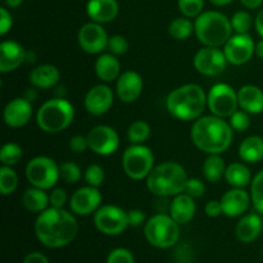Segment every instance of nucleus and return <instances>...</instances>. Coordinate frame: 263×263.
I'll list each match as a JSON object with an SVG mask.
<instances>
[{
    "mask_svg": "<svg viewBox=\"0 0 263 263\" xmlns=\"http://www.w3.org/2000/svg\"><path fill=\"white\" fill-rule=\"evenodd\" d=\"M77 231L79 223L76 217L63 208H46L36 218V238L48 248H63L68 246L74 240Z\"/></svg>",
    "mask_w": 263,
    "mask_h": 263,
    "instance_id": "f257e3e1",
    "label": "nucleus"
},
{
    "mask_svg": "<svg viewBox=\"0 0 263 263\" xmlns=\"http://www.w3.org/2000/svg\"><path fill=\"white\" fill-rule=\"evenodd\" d=\"M230 123L217 116H204L193 123L190 136L199 151L207 154H221L229 149L233 141Z\"/></svg>",
    "mask_w": 263,
    "mask_h": 263,
    "instance_id": "f03ea898",
    "label": "nucleus"
},
{
    "mask_svg": "<svg viewBox=\"0 0 263 263\" xmlns=\"http://www.w3.org/2000/svg\"><path fill=\"white\" fill-rule=\"evenodd\" d=\"M166 107L177 120H198L207 107V95L199 85H182L167 95Z\"/></svg>",
    "mask_w": 263,
    "mask_h": 263,
    "instance_id": "7ed1b4c3",
    "label": "nucleus"
},
{
    "mask_svg": "<svg viewBox=\"0 0 263 263\" xmlns=\"http://www.w3.org/2000/svg\"><path fill=\"white\" fill-rule=\"evenodd\" d=\"M189 180L184 167L176 162H164L154 166L146 177V186L157 197H176L185 192Z\"/></svg>",
    "mask_w": 263,
    "mask_h": 263,
    "instance_id": "20e7f679",
    "label": "nucleus"
},
{
    "mask_svg": "<svg viewBox=\"0 0 263 263\" xmlns=\"http://www.w3.org/2000/svg\"><path fill=\"white\" fill-rule=\"evenodd\" d=\"M194 32L204 46L220 48L228 43L233 33L231 21L216 10H208L198 15L194 23Z\"/></svg>",
    "mask_w": 263,
    "mask_h": 263,
    "instance_id": "39448f33",
    "label": "nucleus"
},
{
    "mask_svg": "<svg viewBox=\"0 0 263 263\" xmlns=\"http://www.w3.org/2000/svg\"><path fill=\"white\" fill-rule=\"evenodd\" d=\"M74 118V108L64 98H53L41 104L36 113V123L48 134H57L69 127Z\"/></svg>",
    "mask_w": 263,
    "mask_h": 263,
    "instance_id": "423d86ee",
    "label": "nucleus"
},
{
    "mask_svg": "<svg viewBox=\"0 0 263 263\" xmlns=\"http://www.w3.org/2000/svg\"><path fill=\"white\" fill-rule=\"evenodd\" d=\"M144 235L151 246L159 249L174 247L179 241V223L170 215L158 213L149 218L144 228Z\"/></svg>",
    "mask_w": 263,
    "mask_h": 263,
    "instance_id": "0eeeda50",
    "label": "nucleus"
},
{
    "mask_svg": "<svg viewBox=\"0 0 263 263\" xmlns=\"http://www.w3.org/2000/svg\"><path fill=\"white\" fill-rule=\"evenodd\" d=\"M122 167L130 179H146L154 168L153 152L144 144H133L123 152Z\"/></svg>",
    "mask_w": 263,
    "mask_h": 263,
    "instance_id": "6e6552de",
    "label": "nucleus"
},
{
    "mask_svg": "<svg viewBox=\"0 0 263 263\" xmlns=\"http://www.w3.org/2000/svg\"><path fill=\"white\" fill-rule=\"evenodd\" d=\"M26 179L32 186L49 190L55 186L61 177L59 166L53 158L39 156L31 159L26 166Z\"/></svg>",
    "mask_w": 263,
    "mask_h": 263,
    "instance_id": "1a4fd4ad",
    "label": "nucleus"
},
{
    "mask_svg": "<svg viewBox=\"0 0 263 263\" xmlns=\"http://www.w3.org/2000/svg\"><path fill=\"white\" fill-rule=\"evenodd\" d=\"M207 107L213 116L230 118L238 110V92L229 84H216L207 94Z\"/></svg>",
    "mask_w": 263,
    "mask_h": 263,
    "instance_id": "9d476101",
    "label": "nucleus"
},
{
    "mask_svg": "<svg viewBox=\"0 0 263 263\" xmlns=\"http://www.w3.org/2000/svg\"><path fill=\"white\" fill-rule=\"evenodd\" d=\"M94 223L102 234L109 236L120 235L128 228L127 212L117 205H102L94 213Z\"/></svg>",
    "mask_w": 263,
    "mask_h": 263,
    "instance_id": "9b49d317",
    "label": "nucleus"
},
{
    "mask_svg": "<svg viewBox=\"0 0 263 263\" xmlns=\"http://www.w3.org/2000/svg\"><path fill=\"white\" fill-rule=\"evenodd\" d=\"M228 63L223 50L212 46L199 49L193 59L195 69L204 76H218L225 71Z\"/></svg>",
    "mask_w": 263,
    "mask_h": 263,
    "instance_id": "f8f14e48",
    "label": "nucleus"
},
{
    "mask_svg": "<svg viewBox=\"0 0 263 263\" xmlns=\"http://www.w3.org/2000/svg\"><path fill=\"white\" fill-rule=\"evenodd\" d=\"M89 149L98 156L107 157L117 152L120 146V136L117 131L107 125H98L87 134Z\"/></svg>",
    "mask_w": 263,
    "mask_h": 263,
    "instance_id": "ddd939ff",
    "label": "nucleus"
},
{
    "mask_svg": "<svg viewBox=\"0 0 263 263\" xmlns=\"http://www.w3.org/2000/svg\"><path fill=\"white\" fill-rule=\"evenodd\" d=\"M223 53L229 63L241 66L256 54V43L248 33H235L223 45Z\"/></svg>",
    "mask_w": 263,
    "mask_h": 263,
    "instance_id": "4468645a",
    "label": "nucleus"
},
{
    "mask_svg": "<svg viewBox=\"0 0 263 263\" xmlns=\"http://www.w3.org/2000/svg\"><path fill=\"white\" fill-rule=\"evenodd\" d=\"M109 36L107 35L100 23L89 22L85 23L77 33L79 45L85 53L100 54L107 49Z\"/></svg>",
    "mask_w": 263,
    "mask_h": 263,
    "instance_id": "2eb2a0df",
    "label": "nucleus"
},
{
    "mask_svg": "<svg viewBox=\"0 0 263 263\" xmlns=\"http://www.w3.org/2000/svg\"><path fill=\"white\" fill-rule=\"evenodd\" d=\"M102 193L99 187H80L69 198V208L77 216H90L102 207Z\"/></svg>",
    "mask_w": 263,
    "mask_h": 263,
    "instance_id": "dca6fc26",
    "label": "nucleus"
},
{
    "mask_svg": "<svg viewBox=\"0 0 263 263\" xmlns=\"http://www.w3.org/2000/svg\"><path fill=\"white\" fill-rule=\"evenodd\" d=\"M113 91L104 84L95 85L85 95L84 105L89 115L103 116L109 112L113 105Z\"/></svg>",
    "mask_w": 263,
    "mask_h": 263,
    "instance_id": "f3484780",
    "label": "nucleus"
},
{
    "mask_svg": "<svg viewBox=\"0 0 263 263\" xmlns=\"http://www.w3.org/2000/svg\"><path fill=\"white\" fill-rule=\"evenodd\" d=\"M144 89V80L136 71H125L117 79L116 92L121 102L134 103L140 98Z\"/></svg>",
    "mask_w": 263,
    "mask_h": 263,
    "instance_id": "a211bd4d",
    "label": "nucleus"
},
{
    "mask_svg": "<svg viewBox=\"0 0 263 263\" xmlns=\"http://www.w3.org/2000/svg\"><path fill=\"white\" fill-rule=\"evenodd\" d=\"M32 117V105L25 98H15L10 100L4 108L3 118L5 125L12 128H20L27 125Z\"/></svg>",
    "mask_w": 263,
    "mask_h": 263,
    "instance_id": "6ab92c4d",
    "label": "nucleus"
},
{
    "mask_svg": "<svg viewBox=\"0 0 263 263\" xmlns=\"http://www.w3.org/2000/svg\"><path fill=\"white\" fill-rule=\"evenodd\" d=\"M26 53L22 45L17 41L4 40L0 44V72L9 73L15 71L26 62Z\"/></svg>",
    "mask_w": 263,
    "mask_h": 263,
    "instance_id": "aec40b11",
    "label": "nucleus"
},
{
    "mask_svg": "<svg viewBox=\"0 0 263 263\" xmlns=\"http://www.w3.org/2000/svg\"><path fill=\"white\" fill-rule=\"evenodd\" d=\"M251 195L240 187H234L221 198V205H222L223 215L228 217L235 218L240 217L251 205Z\"/></svg>",
    "mask_w": 263,
    "mask_h": 263,
    "instance_id": "412c9836",
    "label": "nucleus"
},
{
    "mask_svg": "<svg viewBox=\"0 0 263 263\" xmlns=\"http://www.w3.org/2000/svg\"><path fill=\"white\" fill-rule=\"evenodd\" d=\"M117 0H89L86 5V13L92 22L108 23L115 20L118 14Z\"/></svg>",
    "mask_w": 263,
    "mask_h": 263,
    "instance_id": "4be33fe9",
    "label": "nucleus"
},
{
    "mask_svg": "<svg viewBox=\"0 0 263 263\" xmlns=\"http://www.w3.org/2000/svg\"><path fill=\"white\" fill-rule=\"evenodd\" d=\"M197 211L194 198L187 195L186 193L176 195L170 204V216L176 221L179 225L190 222Z\"/></svg>",
    "mask_w": 263,
    "mask_h": 263,
    "instance_id": "5701e85b",
    "label": "nucleus"
},
{
    "mask_svg": "<svg viewBox=\"0 0 263 263\" xmlns=\"http://www.w3.org/2000/svg\"><path fill=\"white\" fill-rule=\"evenodd\" d=\"M239 107L249 115L263 112V91L256 85H244L238 90Z\"/></svg>",
    "mask_w": 263,
    "mask_h": 263,
    "instance_id": "b1692460",
    "label": "nucleus"
},
{
    "mask_svg": "<svg viewBox=\"0 0 263 263\" xmlns=\"http://www.w3.org/2000/svg\"><path fill=\"white\" fill-rule=\"evenodd\" d=\"M28 80L36 89H51L61 80V72L53 64H41L31 71Z\"/></svg>",
    "mask_w": 263,
    "mask_h": 263,
    "instance_id": "393cba45",
    "label": "nucleus"
},
{
    "mask_svg": "<svg viewBox=\"0 0 263 263\" xmlns=\"http://www.w3.org/2000/svg\"><path fill=\"white\" fill-rule=\"evenodd\" d=\"M262 231V220L257 213L246 215L240 218L235 228V235L241 243H252Z\"/></svg>",
    "mask_w": 263,
    "mask_h": 263,
    "instance_id": "a878e982",
    "label": "nucleus"
},
{
    "mask_svg": "<svg viewBox=\"0 0 263 263\" xmlns=\"http://www.w3.org/2000/svg\"><path fill=\"white\" fill-rule=\"evenodd\" d=\"M95 73L103 82L116 81L121 76V64L113 54H100L95 62Z\"/></svg>",
    "mask_w": 263,
    "mask_h": 263,
    "instance_id": "bb28decb",
    "label": "nucleus"
},
{
    "mask_svg": "<svg viewBox=\"0 0 263 263\" xmlns=\"http://www.w3.org/2000/svg\"><path fill=\"white\" fill-rule=\"evenodd\" d=\"M239 157L247 163H257L263 159V138L258 135L248 136L239 145Z\"/></svg>",
    "mask_w": 263,
    "mask_h": 263,
    "instance_id": "cd10ccee",
    "label": "nucleus"
},
{
    "mask_svg": "<svg viewBox=\"0 0 263 263\" xmlns=\"http://www.w3.org/2000/svg\"><path fill=\"white\" fill-rule=\"evenodd\" d=\"M225 179L233 187L244 189L247 185L252 182L251 170L247 167V164L240 163V162H234L226 167Z\"/></svg>",
    "mask_w": 263,
    "mask_h": 263,
    "instance_id": "c85d7f7f",
    "label": "nucleus"
},
{
    "mask_svg": "<svg viewBox=\"0 0 263 263\" xmlns=\"http://www.w3.org/2000/svg\"><path fill=\"white\" fill-rule=\"evenodd\" d=\"M22 203L30 212H43L50 204V199L45 190L32 186L23 193Z\"/></svg>",
    "mask_w": 263,
    "mask_h": 263,
    "instance_id": "c756f323",
    "label": "nucleus"
},
{
    "mask_svg": "<svg viewBox=\"0 0 263 263\" xmlns=\"http://www.w3.org/2000/svg\"><path fill=\"white\" fill-rule=\"evenodd\" d=\"M226 166L220 154H208L203 163V176L210 182H218L225 176Z\"/></svg>",
    "mask_w": 263,
    "mask_h": 263,
    "instance_id": "7c9ffc66",
    "label": "nucleus"
},
{
    "mask_svg": "<svg viewBox=\"0 0 263 263\" xmlns=\"http://www.w3.org/2000/svg\"><path fill=\"white\" fill-rule=\"evenodd\" d=\"M194 32V23L187 17L175 18L168 26V33L175 40H186Z\"/></svg>",
    "mask_w": 263,
    "mask_h": 263,
    "instance_id": "2f4dec72",
    "label": "nucleus"
},
{
    "mask_svg": "<svg viewBox=\"0 0 263 263\" xmlns=\"http://www.w3.org/2000/svg\"><path fill=\"white\" fill-rule=\"evenodd\" d=\"M18 187V176L14 170L9 166L0 168V193L2 195H10Z\"/></svg>",
    "mask_w": 263,
    "mask_h": 263,
    "instance_id": "473e14b6",
    "label": "nucleus"
},
{
    "mask_svg": "<svg viewBox=\"0 0 263 263\" xmlns=\"http://www.w3.org/2000/svg\"><path fill=\"white\" fill-rule=\"evenodd\" d=\"M151 126L145 121L138 120L130 125L127 130V138L131 144H144L151 136Z\"/></svg>",
    "mask_w": 263,
    "mask_h": 263,
    "instance_id": "72a5a7b5",
    "label": "nucleus"
},
{
    "mask_svg": "<svg viewBox=\"0 0 263 263\" xmlns=\"http://www.w3.org/2000/svg\"><path fill=\"white\" fill-rule=\"evenodd\" d=\"M22 148L15 143H7L0 151V162L3 166H14L22 159Z\"/></svg>",
    "mask_w": 263,
    "mask_h": 263,
    "instance_id": "f704fd0d",
    "label": "nucleus"
},
{
    "mask_svg": "<svg viewBox=\"0 0 263 263\" xmlns=\"http://www.w3.org/2000/svg\"><path fill=\"white\" fill-rule=\"evenodd\" d=\"M251 199L257 212L263 215V170L252 180Z\"/></svg>",
    "mask_w": 263,
    "mask_h": 263,
    "instance_id": "c9c22d12",
    "label": "nucleus"
},
{
    "mask_svg": "<svg viewBox=\"0 0 263 263\" xmlns=\"http://www.w3.org/2000/svg\"><path fill=\"white\" fill-rule=\"evenodd\" d=\"M59 171H61V177L67 184H76L82 177V172L79 164L71 161L63 162L59 166Z\"/></svg>",
    "mask_w": 263,
    "mask_h": 263,
    "instance_id": "e433bc0d",
    "label": "nucleus"
},
{
    "mask_svg": "<svg viewBox=\"0 0 263 263\" xmlns=\"http://www.w3.org/2000/svg\"><path fill=\"white\" fill-rule=\"evenodd\" d=\"M231 27L235 33H248L252 27V17L246 10H239L231 18Z\"/></svg>",
    "mask_w": 263,
    "mask_h": 263,
    "instance_id": "4c0bfd02",
    "label": "nucleus"
},
{
    "mask_svg": "<svg viewBox=\"0 0 263 263\" xmlns=\"http://www.w3.org/2000/svg\"><path fill=\"white\" fill-rule=\"evenodd\" d=\"M204 0H179V9L187 18H197L203 13Z\"/></svg>",
    "mask_w": 263,
    "mask_h": 263,
    "instance_id": "58836bf2",
    "label": "nucleus"
},
{
    "mask_svg": "<svg viewBox=\"0 0 263 263\" xmlns=\"http://www.w3.org/2000/svg\"><path fill=\"white\" fill-rule=\"evenodd\" d=\"M85 181L87 182V185L90 186H94V187H99L100 185L104 182L105 179V174H104V170L100 164H90L86 170H85Z\"/></svg>",
    "mask_w": 263,
    "mask_h": 263,
    "instance_id": "ea45409f",
    "label": "nucleus"
},
{
    "mask_svg": "<svg viewBox=\"0 0 263 263\" xmlns=\"http://www.w3.org/2000/svg\"><path fill=\"white\" fill-rule=\"evenodd\" d=\"M107 49L109 50L110 54H113V55H116V57L123 55V54L127 53V50H128L127 39L122 35L110 36L109 40H108Z\"/></svg>",
    "mask_w": 263,
    "mask_h": 263,
    "instance_id": "a19ab883",
    "label": "nucleus"
},
{
    "mask_svg": "<svg viewBox=\"0 0 263 263\" xmlns=\"http://www.w3.org/2000/svg\"><path fill=\"white\" fill-rule=\"evenodd\" d=\"M230 126L234 131H238V133H243V131L248 130L249 126H251L249 113H247L243 109L236 110L230 117Z\"/></svg>",
    "mask_w": 263,
    "mask_h": 263,
    "instance_id": "79ce46f5",
    "label": "nucleus"
},
{
    "mask_svg": "<svg viewBox=\"0 0 263 263\" xmlns=\"http://www.w3.org/2000/svg\"><path fill=\"white\" fill-rule=\"evenodd\" d=\"M107 263H135V258L128 249L116 248L108 254Z\"/></svg>",
    "mask_w": 263,
    "mask_h": 263,
    "instance_id": "37998d69",
    "label": "nucleus"
},
{
    "mask_svg": "<svg viewBox=\"0 0 263 263\" xmlns=\"http://www.w3.org/2000/svg\"><path fill=\"white\" fill-rule=\"evenodd\" d=\"M185 193L194 199L203 197V194L205 193L204 182L199 179H189L186 182V187H185Z\"/></svg>",
    "mask_w": 263,
    "mask_h": 263,
    "instance_id": "c03bdc74",
    "label": "nucleus"
},
{
    "mask_svg": "<svg viewBox=\"0 0 263 263\" xmlns=\"http://www.w3.org/2000/svg\"><path fill=\"white\" fill-rule=\"evenodd\" d=\"M68 146L72 152L74 153H84L89 149V141H87V136L82 135H74L69 139Z\"/></svg>",
    "mask_w": 263,
    "mask_h": 263,
    "instance_id": "a18cd8bd",
    "label": "nucleus"
},
{
    "mask_svg": "<svg viewBox=\"0 0 263 263\" xmlns=\"http://www.w3.org/2000/svg\"><path fill=\"white\" fill-rule=\"evenodd\" d=\"M49 199H50V205L55 208H63L66 205L68 197H67L66 190L58 187V189L51 190L50 195H49Z\"/></svg>",
    "mask_w": 263,
    "mask_h": 263,
    "instance_id": "49530a36",
    "label": "nucleus"
},
{
    "mask_svg": "<svg viewBox=\"0 0 263 263\" xmlns=\"http://www.w3.org/2000/svg\"><path fill=\"white\" fill-rule=\"evenodd\" d=\"M13 26V18L7 8H0V35L5 36Z\"/></svg>",
    "mask_w": 263,
    "mask_h": 263,
    "instance_id": "de8ad7c7",
    "label": "nucleus"
},
{
    "mask_svg": "<svg viewBox=\"0 0 263 263\" xmlns=\"http://www.w3.org/2000/svg\"><path fill=\"white\" fill-rule=\"evenodd\" d=\"M127 220H128V226H133V228H139L144 223L145 221V215L141 210H130L127 212Z\"/></svg>",
    "mask_w": 263,
    "mask_h": 263,
    "instance_id": "09e8293b",
    "label": "nucleus"
},
{
    "mask_svg": "<svg viewBox=\"0 0 263 263\" xmlns=\"http://www.w3.org/2000/svg\"><path fill=\"white\" fill-rule=\"evenodd\" d=\"M205 215L208 217H218L220 215H223L222 205H221V200H210L205 204Z\"/></svg>",
    "mask_w": 263,
    "mask_h": 263,
    "instance_id": "8fccbe9b",
    "label": "nucleus"
},
{
    "mask_svg": "<svg viewBox=\"0 0 263 263\" xmlns=\"http://www.w3.org/2000/svg\"><path fill=\"white\" fill-rule=\"evenodd\" d=\"M22 263H49V261L40 252H32V253L26 256V258L23 259Z\"/></svg>",
    "mask_w": 263,
    "mask_h": 263,
    "instance_id": "3c124183",
    "label": "nucleus"
},
{
    "mask_svg": "<svg viewBox=\"0 0 263 263\" xmlns=\"http://www.w3.org/2000/svg\"><path fill=\"white\" fill-rule=\"evenodd\" d=\"M254 26H256V30L258 32V35L263 39V9L257 14L256 21H254Z\"/></svg>",
    "mask_w": 263,
    "mask_h": 263,
    "instance_id": "603ef678",
    "label": "nucleus"
},
{
    "mask_svg": "<svg viewBox=\"0 0 263 263\" xmlns=\"http://www.w3.org/2000/svg\"><path fill=\"white\" fill-rule=\"evenodd\" d=\"M240 2L248 9H257V8L261 7L263 0H240Z\"/></svg>",
    "mask_w": 263,
    "mask_h": 263,
    "instance_id": "864d4df0",
    "label": "nucleus"
},
{
    "mask_svg": "<svg viewBox=\"0 0 263 263\" xmlns=\"http://www.w3.org/2000/svg\"><path fill=\"white\" fill-rule=\"evenodd\" d=\"M35 89H36V87H35ZM35 89H27V90H26L23 98H25V99H27L28 102H31V103L35 102L36 98H37V92H36Z\"/></svg>",
    "mask_w": 263,
    "mask_h": 263,
    "instance_id": "5fc2aeb1",
    "label": "nucleus"
},
{
    "mask_svg": "<svg viewBox=\"0 0 263 263\" xmlns=\"http://www.w3.org/2000/svg\"><path fill=\"white\" fill-rule=\"evenodd\" d=\"M256 54L258 58L263 59V39H261V40L256 44Z\"/></svg>",
    "mask_w": 263,
    "mask_h": 263,
    "instance_id": "6e6d98bb",
    "label": "nucleus"
},
{
    "mask_svg": "<svg viewBox=\"0 0 263 263\" xmlns=\"http://www.w3.org/2000/svg\"><path fill=\"white\" fill-rule=\"evenodd\" d=\"M36 61V54L35 51H27L26 53V63H33Z\"/></svg>",
    "mask_w": 263,
    "mask_h": 263,
    "instance_id": "4d7b16f0",
    "label": "nucleus"
},
{
    "mask_svg": "<svg viewBox=\"0 0 263 263\" xmlns=\"http://www.w3.org/2000/svg\"><path fill=\"white\" fill-rule=\"evenodd\" d=\"M23 0H5L7 5L9 8H18L21 4H22Z\"/></svg>",
    "mask_w": 263,
    "mask_h": 263,
    "instance_id": "13d9d810",
    "label": "nucleus"
},
{
    "mask_svg": "<svg viewBox=\"0 0 263 263\" xmlns=\"http://www.w3.org/2000/svg\"><path fill=\"white\" fill-rule=\"evenodd\" d=\"M210 2L215 5H226V4H230L233 0H210Z\"/></svg>",
    "mask_w": 263,
    "mask_h": 263,
    "instance_id": "bf43d9fd",
    "label": "nucleus"
}]
</instances>
